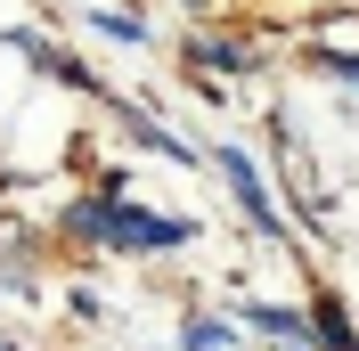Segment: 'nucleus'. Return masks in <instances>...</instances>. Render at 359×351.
<instances>
[{"instance_id":"f257e3e1","label":"nucleus","mask_w":359,"mask_h":351,"mask_svg":"<svg viewBox=\"0 0 359 351\" xmlns=\"http://www.w3.org/2000/svg\"><path fill=\"white\" fill-rule=\"evenodd\" d=\"M66 229H82V237H114V245H147V253H163V245L188 237L180 220H156V213H139V204H107V197H82L66 213Z\"/></svg>"},{"instance_id":"f03ea898","label":"nucleus","mask_w":359,"mask_h":351,"mask_svg":"<svg viewBox=\"0 0 359 351\" xmlns=\"http://www.w3.org/2000/svg\"><path fill=\"white\" fill-rule=\"evenodd\" d=\"M221 172H229V188H237V204H245V213L262 220V229H278V213H269V188H262V172H253V164H245L237 147L221 155Z\"/></svg>"},{"instance_id":"7ed1b4c3","label":"nucleus","mask_w":359,"mask_h":351,"mask_svg":"<svg viewBox=\"0 0 359 351\" xmlns=\"http://www.w3.org/2000/svg\"><path fill=\"white\" fill-rule=\"evenodd\" d=\"M311 335H318V343H327V351H359V327H351V319H343V303H335V294H327V303L311 310Z\"/></svg>"},{"instance_id":"20e7f679","label":"nucleus","mask_w":359,"mask_h":351,"mask_svg":"<svg viewBox=\"0 0 359 351\" xmlns=\"http://www.w3.org/2000/svg\"><path fill=\"white\" fill-rule=\"evenodd\" d=\"M245 327H262V335H278V343H294V335H311V319H294L286 303H253Z\"/></svg>"},{"instance_id":"39448f33","label":"nucleus","mask_w":359,"mask_h":351,"mask_svg":"<svg viewBox=\"0 0 359 351\" xmlns=\"http://www.w3.org/2000/svg\"><path fill=\"white\" fill-rule=\"evenodd\" d=\"M188 58H196V66H212V74H237V66H245L229 41H188Z\"/></svg>"},{"instance_id":"423d86ee","label":"nucleus","mask_w":359,"mask_h":351,"mask_svg":"<svg viewBox=\"0 0 359 351\" xmlns=\"http://www.w3.org/2000/svg\"><path fill=\"white\" fill-rule=\"evenodd\" d=\"M180 343H188V351H221L229 327H221V319H188V327H180Z\"/></svg>"},{"instance_id":"0eeeda50","label":"nucleus","mask_w":359,"mask_h":351,"mask_svg":"<svg viewBox=\"0 0 359 351\" xmlns=\"http://www.w3.org/2000/svg\"><path fill=\"white\" fill-rule=\"evenodd\" d=\"M98 33H114V41H147V25H139V17H98Z\"/></svg>"},{"instance_id":"6e6552de","label":"nucleus","mask_w":359,"mask_h":351,"mask_svg":"<svg viewBox=\"0 0 359 351\" xmlns=\"http://www.w3.org/2000/svg\"><path fill=\"white\" fill-rule=\"evenodd\" d=\"M327 66H335V74H343V82H359V58H327Z\"/></svg>"}]
</instances>
